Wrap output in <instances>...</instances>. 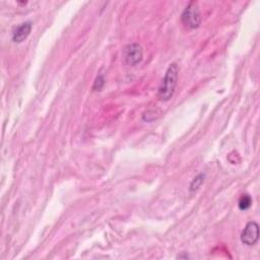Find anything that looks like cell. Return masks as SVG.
I'll use <instances>...</instances> for the list:
<instances>
[{
	"instance_id": "6da1fadb",
	"label": "cell",
	"mask_w": 260,
	"mask_h": 260,
	"mask_svg": "<svg viewBox=\"0 0 260 260\" xmlns=\"http://www.w3.org/2000/svg\"><path fill=\"white\" fill-rule=\"evenodd\" d=\"M178 65L176 63L170 64L157 89V98L159 101L168 102L173 98L178 84Z\"/></svg>"
},
{
	"instance_id": "7a4b0ae2",
	"label": "cell",
	"mask_w": 260,
	"mask_h": 260,
	"mask_svg": "<svg viewBox=\"0 0 260 260\" xmlns=\"http://www.w3.org/2000/svg\"><path fill=\"white\" fill-rule=\"evenodd\" d=\"M181 20L187 28L195 29L199 27L201 23V13L197 2L191 1L187 4L181 14Z\"/></svg>"
},
{
	"instance_id": "3957f363",
	"label": "cell",
	"mask_w": 260,
	"mask_h": 260,
	"mask_svg": "<svg viewBox=\"0 0 260 260\" xmlns=\"http://www.w3.org/2000/svg\"><path fill=\"white\" fill-rule=\"evenodd\" d=\"M123 62L127 66H135L143 59V50L138 43H131L123 48Z\"/></svg>"
},
{
	"instance_id": "277c9868",
	"label": "cell",
	"mask_w": 260,
	"mask_h": 260,
	"mask_svg": "<svg viewBox=\"0 0 260 260\" xmlns=\"http://www.w3.org/2000/svg\"><path fill=\"white\" fill-rule=\"evenodd\" d=\"M241 242L246 246H254L259 240V225L256 221H249L241 233Z\"/></svg>"
},
{
	"instance_id": "5b68a950",
	"label": "cell",
	"mask_w": 260,
	"mask_h": 260,
	"mask_svg": "<svg viewBox=\"0 0 260 260\" xmlns=\"http://www.w3.org/2000/svg\"><path fill=\"white\" fill-rule=\"evenodd\" d=\"M32 24L30 21H25L16 26L12 32V41L14 43H22L29 36Z\"/></svg>"
},
{
	"instance_id": "8992f818",
	"label": "cell",
	"mask_w": 260,
	"mask_h": 260,
	"mask_svg": "<svg viewBox=\"0 0 260 260\" xmlns=\"http://www.w3.org/2000/svg\"><path fill=\"white\" fill-rule=\"evenodd\" d=\"M204 178H205V175H204V174H199L198 176H196V177L192 180V182L190 183V187H189V190H190L191 193L196 192V191L200 188V186H201L202 183L204 182Z\"/></svg>"
},
{
	"instance_id": "52a82bcc",
	"label": "cell",
	"mask_w": 260,
	"mask_h": 260,
	"mask_svg": "<svg viewBox=\"0 0 260 260\" xmlns=\"http://www.w3.org/2000/svg\"><path fill=\"white\" fill-rule=\"evenodd\" d=\"M252 205V198L250 195L248 194H243L241 196V198L239 199V202H238V206L241 210H247L251 207Z\"/></svg>"
},
{
	"instance_id": "ba28073f",
	"label": "cell",
	"mask_w": 260,
	"mask_h": 260,
	"mask_svg": "<svg viewBox=\"0 0 260 260\" xmlns=\"http://www.w3.org/2000/svg\"><path fill=\"white\" fill-rule=\"evenodd\" d=\"M105 85V77L103 74H99L92 84V89L93 90H101Z\"/></svg>"
}]
</instances>
